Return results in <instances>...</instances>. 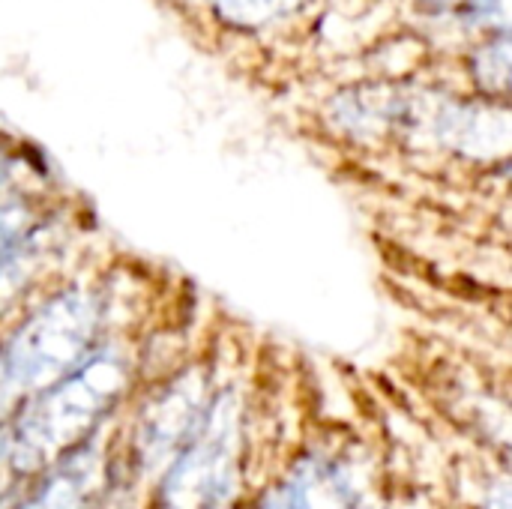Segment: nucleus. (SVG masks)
Segmentation results:
<instances>
[{
    "label": "nucleus",
    "mask_w": 512,
    "mask_h": 509,
    "mask_svg": "<svg viewBox=\"0 0 512 509\" xmlns=\"http://www.w3.org/2000/svg\"><path fill=\"white\" fill-rule=\"evenodd\" d=\"M36 225L33 207L27 198H3L0 201V261L15 249V243Z\"/></svg>",
    "instance_id": "0eeeda50"
},
{
    "label": "nucleus",
    "mask_w": 512,
    "mask_h": 509,
    "mask_svg": "<svg viewBox=\"0 0 512 509\" xmlns=\"http://www.w3.org/2000/svg\"><path fill=\"white\" fill-rule=\"evenodd\" d=\"M105 492V474L90 441L48 468L12 509H99Z\"/></svg>",
    "instance_id": "423d86ee"
},
{
    "label": "nucleus",
    "mask_w": 512,
    "mask_h": 509,
    "mask_svg": "<svg viewBox=\"0 0 512 509\" xmlns=\"http://www.w3.org/2000/svg\"><path fill=\"white\" fill-rule=\"evenodd\" d=\"M240 465V405L234 393L219 390L210 405L162 471L156 509H228Z\"/></svg>",
    "instance_id": "7ed1b4c3"
},
{
    "label": "nucleus",
    "mask_w": 512,
    "mask_h": 509,
    "mask_svg": "<svg viewBox=\"0 0 512 509\" xmlns=\"http://www.w3.org/2000/svg\"><path fill=\"white\" fill-rule=\"evenodd\" d=\"M6 174H9V156L0 150V186L6 183Z\"/></svg>",
    "instance_id": "9d476101"
},
{
    "label": "nucleus",
    "mask_w": 512,
    "mask_h": 509,
    "mask_svg": "<svg viewBox=\"0 0 512 509\" xmlns=\"http://www.w3.org/2000/svg\"><path fill=\"white\" fill-rule=\"evenodd\" d=\"M357 489L345 465L327 453H309L273 483L255 509H354Z\"/></svg>",
    "instance_id": "39448f33"
},
{
    "label": "nucleus",
    "mask_w": 512,
    "mask_h": 509,
    "mask_svg": "<svg viewBox=\"0 0 512 509\" xmlns=\"http://www.w3.org/2000/svg\"><path fill=\"white\" fill-rule=\"evenodd\" d=\"M102 327L105 297L87 285H66L33 306L0 339V426L102 345Z\"/></svg>",
    "instance_id": "f03ea898"
},
{
    "label": "nucleus",
    "mask_w": 512,
    "mask_h": 509,
    "mask_svg": "<svg viewBox=\"0 0 512 509\" xmlns=\"http://www.w3.org/2000/svg\"><path fill=\"white\" fill-rule=\"evenodd\" d=\"M210 405L204 369L174 375L138 414L132 432V462L144 474H162L198 429Z\"/></svg>",
    "instance_id": "20e7f679"
},
{
    "label": "nucleus",
    "mask_w": 512,
    "mask_h": 509,
    "mask_svg": "<svg viewBox=\"0 0 512 509\" xmlns=\"http://www.w3.org/2000/svg\"><path fill=\"white\" fill-rule=\"evenodd\" d=\"M285 0H216L222 18L234 24H261L282 9Z\"/></svg>",
    "instance_id": "1a4fd4ad"
},
{
    "label": "nucleus",
    "mask_w": 512,
    "mask_h": 509,
    "mask_svg": "<svg viewBox=\"0 0 512 509\" xmlns=\"http://www.w3.org/2000/svg\"><path fill=\"white\" fill-rule=\"evenodd\" d=\"M507 60H510L507 39H498L477 57V72H480V81L486 84V90H507V78H510Z\"/></svg>",
    "instance_id": "6e6552de"
},
{
    "label": "nucleus",
    "mask_w": 512,
    "mask_h": 509,
    "mask_svg": "<svg viewBox=\"0 0 512 509\" xmlns=\"http://www.w3.org/2000/svg\"><path fill=\"white\" fill-rule=\"evenodd\" d=\"M132 360L114 345H96L69 375L27 399L0 426V456L18 486L87 444L129 387Z\"/></svg>",
    "instance_id": "f257e3e1"
}]
</instances>
